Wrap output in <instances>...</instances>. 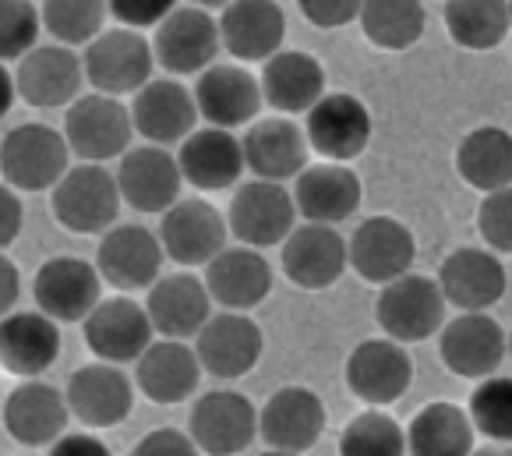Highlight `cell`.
Instances as JSON below:
<instances>
[{
	"label": "cell",
	"mask_w": 512,
	"mask_h": 456,
	"mask_svg": "<svg viewBox=\"0 0 512 456\" xmlns=\"http://www.w3.org/2000/svg\"><path fill=\"white\" fill-rule=\"evenodd\" d=\"M50 213L71 234H106L121 213V191L103 163H78L50 188Z\"/></svg>",
	"instance_id": "6da1fadb"
},
{
	"label": "cell",
	"mask_w": 512,
	"mask_h": 456,
	"mask_svg": "<svg viewBox=\"0 0 512 456\" xmlns=\"http://www.w3.org/2000/svg\"><path fill=\"white\" fill-rule=\"evenodd\" d=\"M64 142L82 163H110L121 160L131 149V114L117 96L85 92L64 114Z\"/></svg>",
	"instance_id": "7a4b0ae2"
},
{
	"label": "cell",
	"mask_w": 512,
	"mask_h": 456,
	"mask_svg": "<svg viewBox=\"0 0 512 456\" xmlns=\"http://www.w3.org/2000/svg\"><path fill=\"white\" fill-rule=\"evenodd\" d=\"M71 167V149L50 124H18L0 142V174L15 191H50Z\"/></svg>",
	"instance_id": "3957f363"
},
{
	"label": "cell",
	"mask_w": 512,
	"mask_h": 456,
	"mask_svg": "<svg viewBox=\"0 0 512 456\" xmlns=\"http://www.w3.org/2000/svg\"><path fill=\"white\" fill-rule=\"evenodd\" d=\"M152 46L135 29H103L82 57V75L103 96H131L152 78Z\"/></svg>",
	"instance_id": "277c9868"
},
{
	"label": "cell",
	"mask_w": 512,
	"mask_h": 456,
	"mask_svg": "<svg viewBox=\"0 0 512 456\" xmlns=\"http://www.w3.org/2000/svg\"><path fill=\"white\" fill-rule=\"evenodd\" d=\"M445 304L442 290L431 276L403 273L400 280L382 283V294L375 301V319L382 333L396 343H421L442 329Z\"/></svg>",
	"instance_id": "5b68a950"
},
{
	"label": "cell",
	"mask_w": 512,
	"mask_h": 456,
	"mask_svg": "<svg viewBox=\"0 0 512 456\" xmlns=\"http://www.w3.org/2000/svg\"><path fill=\"white\" fill-rule=\"evenodd\" d=\"M188 435L198 453L237 456L258 439V411L237 389H209L191 407Z\"/></svg>",
	"instance_id": "8992f818"
},
{
	"label": "cell",
	"mask_w": 512,
	"mask_h": 456,
	"mask_svg": "<svg viewBox=\"0 0 512 456\" xmlns=\"http://www.w3.org/2000/svg\"><path fill=\"white\" fill-rule=\"evenodd\" d=\"M509 340L498 319L484 312H463L438 329V358L460 379H488L505 365Z\"/></svg>",
	"instance_id": "52a82bcc"
},
{
	"label": "cell",
	"mask_w": 512,
	"mask_h": 456,
	"mask_svg": "<svg viewBox=\"0 0 512 456\" xmlns=\"http://www.w3.org/2000/svg\"><path fill=\"white\" fill-rule=\"evenodd\" d=\"M297 227L294 198L276 181H248L234 191L230 213H226V230L248 248H276L287 241V234Z\"/></svg>",
	"instance_id": "ba28073f"
},
{
	"label": "cell",
	"mask_w": 512,
	"mask_h": 456,
	"mask_svg": "<svg viewBox=\"0 0 512 456\" xmlns=\"http://www.w3.org/2000/svg\"><path fill=\"white\" fill-rule=\"evenodd\" d=\"M159 248L177 266H205L226 248V220L212 202L202 198H177L174 206L159 213Z\"/></svg>",
	"instance_id": "9c48e42d"
},
{
	"label": "cell",
	"mask_w": 512,
	"mask_h": 456,
	"mask_svg": "<svg viewBox=\"0 0 512 456\" xmlns=\"http://www.w3.org/2000/svg\"><path fill=\"white\" fill-rule=\"evenodd\" d=\"M265 333L251 315L219 312L209 315L205 326L195 333V358L202 372L216 379H241L262 361Z\"/></svg>",
	"instance_id": "30bf717a"
},
{
	"label": "cell",
	"mask_w": 512,
	"mask_h": 456,
	"mask_svg": "<svg viewBox=\"0 0 512 456\" xmlns=\"http://www.w3.org/2000/svg\"><path fill=\"white\" fill-rule=\"evenodd\" d=\"M308 149L329 163H350L371 145V110L350 92H325L308 110Z\"/></svg>",
	"instance_id": "8fae6325"
},
{
	"label": "cell",
	"mask_w": 512,
	"mask_h": 456,
	"mask_svg": "<svg viewBox=\"0 0 512 456\" xmlns=\"http://www.w3.org/2000/svg\"><path fill=\"white\" fill-rule=\"evenodd\" d=\"M163 259L166 255L159 248V237L149 227L121 223L99 237L96 273L121 294H131V290H149L163 276Z\"/></svg>",
	"instance_id": "7c38bea8"
},
{
	"label": "cell",
	"mask_w": 512,
	"mask_h": 456,
	"mask_svg": "<svg viewBox=\"0 0 512 456\" xmlns=\"http://www.w3.org/2000/svg\"><path fill=\"white\" fill-rule=\"evenodd\" d=\"M152 61L170 75H202L219 57V25L205 8H174L156 25Z\"/></svg>",
	"instance_id": "4fadbf2b"
},
{
	"label": "cell",
	"mask_w": 512,
	"mask_h": 456,
	"mask_svg": "<svg viewBox=\"0 0 512 456\" xmlns=\"http://www.w3.org/2000/svg\"><path fill=\"white\" fill-rule=\"evenodd\" d=\"M82 326L89 350L106 365H131V361H138V354L156 336L149 315H145V304H138L128 294L99 297V304L85 315Z\"/></svg>",
	"instance_id": "5bb4252c"
},
{
	"label": "cell",
	"mask_w": 512,
	"mask_h": 456,
	"mask_svg": "<svg viewBox=\"0 0 512 456\" xmlns=\"http://www.w3.org/2000/svg\"><path fill=\"white\" fill-rule=\"evenodd\" d=\"M414 230L396 216H368L347 241V266L368 283H392L414 269Z\"/></svg>",
	"instance_id": "9a60e30c"
},
{
	"label": "cell",
	"mask_w": 512,
	"mask_h": 456,
	"mask_svg": "<svg viewBox=\"0 0 512 456\" xmlns=\"http://www.w3.org/2000/svg\"><path fill=\"white\" fill-rule=\"evenodd\" d=\"M435 283L442 290L445 304H452V308H460V312H488L505 297L509 276H505L502 255L463 244V248L445 255Z\"/></svg>",
	"instance_id": "2e32d148"
},
{
	"label": "cell",
	"mask_w": 512,
	"mask_h": 456,
	"mask_svg": "<svg viewBox=\"0 0 512 456\" xmlns=\"http://www.w3.org/2000/svg\"><path fill=\"white\" fill-rule=\"evenodd\" d=\"M36 312L50 315L53 322H82L103 297V280L96 266L78 255L46 259L32 276Z\"/></svg>",
	"instance_id": "e0dca14e"
},
{
	"label": "cell",
	"mask_w": 512,
	"mask_h": 456,
	"mask_svg": "<svg viewBox=\"0 0 512 456\" xmlns=\"http://www.w3.org/2000/svg\"><path fill=\"white\" fill-rule=\"evenodd\" d=\"M414 382V361L407 347L389 336H375L350 350L347 358V389L368 407H389L407 396Z\"/></svg>",
	"instance_id": "ac0fdd59"
},
{
	"label": "cell",
	"mask_w": 512,
	"mask_h": 456,
	"mask_svg": "<svg viewBox=\"0 0 512 456\" xmlns=\"http://www.w3.org/2000/svg\"><path fill=\"white\" fill-rule=\"evenodd\" d=\"M325 432V403L308 386H283L258 411V439L279 453H308Z\"/></svg>",
	"instance_id": "d6986e66"
},
{
	"label": "cell",
	"mask_w": 512,
	"mask_h": 456,
	"mask_svg": "<svg viewBox=\"0 0 512 456\" xmlns=\"http://www.w3.org/2000/svg\"><path fill=\"white\" fill-rule=\"evenodd\" d=\"M64 400H68L71 418H78L85 428H113L131 418L135 382L128 372H121V365L92 361L68 379Z\"/></svg>",
	"instance_id": "ffe728a7"
},
{
	"label": "cell",
	"mask_w": 512,
	"mask_h": 456,
	"mask_svg": "<svg viewBox=\"0 0 512 456\" xmlns=\"http://www.w3.org/2000/svg\"><path fill=\"white\" fill-rule=\"evenodd\" d=\"M202 283L212 304H219L223 312H251L272 294L276 273L258 248L237 244V248H223L216 259L205 262Z\"/></svg>",
	"instance_id": "44dd1931"
},
{
	"label": "cell",
	"mask_w": 512,
	"mask_h": 456,
	"mask_svg": "<svg viewBox=\"0 0 512 456\" xmlns=\"http://www.w3.org/2000/svg\"><path fill=\"white\" fill-rule=\"evenodd\" d=\"M82 57L61 43L32 46L18 61L15 92L36 110L71 107L82 96Z\"/></svg>",
	"instance_id": "7402d4cb"
},
{
	"label": "cell",
	"mask_w": 512,
	"mask_h": 456,
	"mask_svg": "<svg viewBox=\"0 0 512 456\" xmlns=\"http://www.w3.org/2000/svg\"><path fill=\"white\" fill-rule=\"evenodd\" d=\"M294 209L304 216V223H322V227H339L343 220L361 209V177L347 163H308L294 177Z\"/></svg>",
	"instance_id": "603a6c76"
},
{
	"label": "cell",
	"mask_w": 512,
	"mask_h": 456,
	"mask_svg": "<svg viewBox=\"0 0 512 456\" xmlns=\"http://www.w3.org/2000/svg\"><path fill=\"white\" fill-rule=\"evenodd\" d=\"M121 202H128L138 213H166L181 198V170L174 152L163 145H131L121 156V167L113 174Z\"/></svg>",
	"instance_id": "cb8c5ba5"
},
{
	"label": "cell",
	"mask_w": 512,
	"mask_h": 456,
	"mask_svg": "<svg viewBox=\"0 0 512 456\" xmlns=\"http://www.w3.org/2000/svg\"><path fill=\"white\" fill-rule=\"evenodd\" d=\"M195 110L198 121H209L212 128L234 131L251 124L262 110V89L258 78L244 64H209L195 82Z\"/></svg>",
	"instance_id": "d4e9b609"
},
{
	"label": "cell",
	"mask_w": 512,
	"mask_h": 456,
	"mask_svg": "<svg viewBox=\"0 0 512 456\" xmlns=\"http://www.w3.org/2000/svg\"><path fill=\"white\" fill-rule=\"evenodd\" d=\"M131 128L152 145H177L195 131L198 110L188 85L177 78H149L131 99Z\"/></svg>",
	"instance_id": "484cf974"
},
{
	"label": "cell",
	"mask_w": 512,
	"mask_h": 456,
	"mask_svg": "<svg viewBox=\"0 0 512 456\" xmlns=\"http://www.w3.org/2000/svg\"><path fill=\"white\" fill-rule=\"evenodd\" d=\"M279 266L294 287L325 290L347 273V241L336 227L304 223L287 234L279 251Z\"/></svg>",
	"instance_id": "4316f807"
},
{
	"label": "cell",
	"mask_w": 512,
	"mask_h": 456,
	"mask_svg": "<svg viewBox=\"0 0 512 456\" xmlns=\"http://www.w3.org/2000/svg\"><path fill=\"white\" fill-rule=\"evenodd\" d=\"M216 25L219 46L234 61H269L287 39V15L276 0H230Z\"/></svg>",
	"instance_id": "83f0119b"
},
{
	"label": "cell",
	"mask_w": 512,
	"mask_h": 456,
	"mask_svg": "<svg viewBox=\"0 0 512 456\" xmlns=\"http://www.w3.org/2000/svg\"><path fill=\"white\" fill-rule=\"evenodd\" d=\"M68 400L43 379H22L4 400V428L25 449H43L68 432Z\"/></svg>",
	"instance_id": "f1b7e54d"
},
{
	"label": "cell",
	"mask_w": 512,
	"mask_h": 456,
	"mask_svg": "<svg viewBox=\"0 0 512 456\" xmlns=\"http://www.w3.org/2000/svg\"><path fill=\"white\" fill-rule=\"evenodd\" d=\"M241 152L244 170H251L258 181L287 184L308 167L311 149L301 124H294L290 117H262V121H251L248 135L241 138Z\"/></svg>",
	"instance_id": "f546056e"
},
{
	"label": "cell",
	"mask_w": 512,
	"mask_h": 456,
	"mask_svg": "<svg viewBox=\"0 0 512 456\" xmlns=\"http://www.w3.org/2000/svg\"><path fill=\"white\" fill-rule=\"evenodd\" d=\"M131 382L145 400L159 403V407H174V403L195 396L198 382H202V365L195 358V347H188L184 340H152L138 354Z\"/></svg>",
	"instance_id": "4dcf8cb0"
},
{
	"label": "cell",
	"mask_w": 512,
	"mask_h": 456,
	"mask_svg": "<svg viewBox=\"0 0 512 456\" xmlns=\"http://www.w3.org/2000/svg\"><path fill=\"white\" fill-rule=\"evenodd\" d=\"M61 358V329L43 312L0 315V368L15 379H39Z\"/></svg>",
	"instance_id": "1f68e13d"
},
{
	"label": "cell",
	"mask_w": 512,
	"mask_h": 456,
	"mask_svg": "<svg viewBox=\"0 0 512 456\" xmlns=\"http://www.w3.org/2000/svg\"><path fill=\"white\" fill-rule=\"evenodd\" d=\"M145 315L152 322V333L163 340H195V333L212 315V297L195 273H170L149 287Z\"/></svg>",
	"instance_id": "d6a6232c"
},
{
	"label": "cell",
	"mask_w": 512,
	"mask_h": 456,
	"mask_svg": "<svg viewBox=\"0 0 512 456\" xmlns=\"http://www.w3.org/2000/svg\"><path fill=\"white\" fill-rule=\"evenodd\" d=\"M177 170L198 191L234 188L244 174L241 138L226 128H195L184 142H177Z\"/></svg>",
	"instance_id": "836d02e7"
},
{
	"label": "cell",
	"mask_w": 512,
	"mask_h": 456,
	"mask_svg": "<svg viewBox=\"0 0 512 456\" xmlns=\"http://www.w3.org/2000/svg\"><path fill=\"white\" fill-rule=\"evenodd\" d=\"M258 89L276 114H308L325 96V68L304 50H279L265 61Z\"/></svg>",
	"instance_id": "e575fe53"
},
{
	"label": "cell",
	"mask_w": 512,
	"mask_h": 456,
	"mask_svg": "<svg viewBox=\"0 0 512 456\" xmlns=\"http://www.w3.org/2000/svg\"><path fill=\"white\" fill-rule=\"evenodd\" d=\"M403 435H407L410 456H470L477 439L467 411L449 400H435L421 407L410 428H403Z\"/></svg>",
	"instance_id": "d590c367"
},
{
	"label": "cell",
	"mask_w": 512,
	"mask_h": 456,
	"mask_svg": "<svg viewBox=\"0 0 512 456\" xmlns=\"http://www.w3.org/2000/svg\"><path fill=\"white\" fill-rule=\"evenodd\" d=\"M456 170H460L463 184L474 191H498L509 188L512 181V138L505 128L484 124L463 135L460 149H456Z\"/></svg>",
	"instance_id": "8d00e7d4"
},
{
	"label": "cell",
	"mask_w": 512,
	"mask_h": 456,
	"mask_svg": "<svg viewBox=\"0 0 512 456\" xmlns=\"http://www.w3.org/2000/svg\"><path fill=\"white\" fill-rule=\"evenodd\" d=\"M357 22L371 46L400 54L421 43L428 29V11L421 0H364Z\"/></svg>",
	"instance_id": "74e56055"
},
{
	"label": "cell",
	"mask_w": 512,
	"mask_h": 456,
	"mask_svg": "<svg viewBox=\"0 0 512 456\" xmlns=\"http://www.w3.org/2000/svg\"><path fill=\"white\" fill-rule=\"evenodd\" d=\"M512 25L509 0H445V29L463 50H495Z\"/></svg>",
	"instance_id": "f35d334b"
},
{
	"label": "cell",
	"mask_w": 512,
	"mask_h": 456,
	"mask_svg": "<svg viewBox=\"0 0 512 456\" xmlns=\"http://www.w3.org/2000/svg\"><path fill=\"white\" fill-rule=\"evenodd\" d=\"M339 456H407V435L392 414L371 407L339 432Z\"/></svg>",
	"instance_id": "ab89813d"
},
{
	"label": "cell",
	"mask_w": 512,
	"mask_h": 456,
	"mask_svg": "<svg viewBox=\"0 0 512 456\" xmlns=\"http://www.w3.org/2000/svg\"><path fill=\"white\" fill-rule=\"evenodd\" d=\"M39 22L61 46H89L106 25V0H43Z\"/></svg>",
	"instance_id": "60d3db41"
},
{
	"label": "cell",
	"mask_w": 512,
	"mask_h": 456,
	"mask_svg": "<svg viewBox=\"0 0 512 456\" xmlns=\"http://www.w3.org/2000/svg\"><path fill=\"white\" fill-rule=\"evenodd\" d=\"M474 425V432H481L484 439L502 442L509 446L512 439V382L509 375H488L477 379V389L470 393V407H463Z\"/></svg>",
	"instance_id": "b9f144b4"
},
{
	"label": "cell",
	"mask_w": 512,
	"mask_h": 456,
	"mask_svg": "<svg viewBox=\"0 0 512 456\" xmlns=\"http://www.w3.org/2000/svg\"><path fill=\"white\" fill-rule=\"evenodd\" d=\"M39 8L32 0H0V64L22 61L32 46H39Z\"/></svg>",
	"instance_id": "7bdbcfd3"
},
{
	"label": "cell",
	"mask_w": 512,
	"mask_h": 456,
	"mask_svg": "<svg viewBox=\"0 0 512 456\" xmlns=\"http://www.w3.org/2000/svg\"><path fill=\"white\" fill-rule=\"evenodd\" d=\"M477 230H481L484 244L495 255H509L512 251V191L498 188L488 191L477 209Z\"/></svg>",
	"instance_id": "ee69618b"
},
{
	"label": "cell",
	"mask_w": 512,
	"mask_h": 456,
	"mask_svg": "<svg viewBox=\"0 0 512 456\" xmlns=\"http://www.w3.org/2000/svg\"><path fill=\"white\" fill-rule=\"evenodd\" d=\"M177 8V0H106V15H113L124 29H156L170 11Z\"/></svg>",
	"instance_id": "f6af8a7d"
},
{
	"label": "cell",
	"mask_w": 512,
	"mask_h": 456,
	"mask_svg": "<svg viewBox=\"0 0 512 456\" xmlns=\"http://www.w3.org/2000/svg\"><path fill=\"white\" fill-rule=\"evenodd\" d=\"M364 0H297L301 15L318 29H343V25L357 22Z\"/></svg>",
	"instance_id": "bcb514c9"
},
{
	"label": "cell",
	"mask_w": 512,
	"mask_h": 456,
	"mask_svg": "<svg viewBox=\"0 0 512 456\" xmlns=\"http://www.w3.org/2000/svg\"><path fill=\"white\" fill-rule=\"evenodd\" d=\"M131 456H198V446L181 428H152L135 442Z\"/></svg>",
	"instance_id": "7dc6e473"
},
{
	"label": "cell",
	"mask_w": 512,
	"mask_h": 456,
	"mask_svg": "<svg viewBox=\"0 0 512 456\" xmlns=\"http://www.w3.org/2000/svg\"><path fill=\"white\" fill-rule=\"evenodd\" d=\"M25 227V206L15 188L0 184V251H8Z\"/></svg>",
	"instance_id": "c3c4849f"
},
{
	"label": "cell",
	"mask_w": 512,
	"mask_h": 456,
	"mask_svg": "<svg viewBox=\"0 0 512 456\" xmlns=\"http://www.w3.org/2000/svg\"><path fill=\"white\" fill-rule=\"evenodd\" d=\"M46 456H113L99 435L92 432H64L61 439L50 442V453Z\"/></svg>",
	"instance_id": "681fc988"
},
{
	"label": "cell",
	"mask_w": 512,
	"mask_h": 456,
	"mask_svg": "<svg viewBox=\"0 0 512 456\" xmlns=\"http://www.w3.org/2000/svg\"><path fill=\"white\" fill-rule=\"evenodd\" d=\"M18 297H22V273H18L15 262L0 251V315L15 312Z\"/></svg>",
	"instance_id": "f907efd6"
},
{
	"label": "cell",
	"mask_w": 512,
	"mask_h": 456,
	"mask_svg": "<svg viewBox=\"0 0 512 456\" xmlns=\"http://www.w3.org/2000/svg\"><path fill=\"white\" fill-rule=\"evenodd\" d=\"M15 99H18V92H15V75H11L4 64H0V117H8V110L15 107Z\"/></svg>",
	"instance_id": "816d5d0a"
},
{
	"label": "cell",
	"mask_w": 512,
	"mask_h": 456,
	"mask_svg": "<svg viewBox=\"0 0 512 456\" xmlns=\"http://www.w3.org/2000/svg\"><path fill=\"white\" fill-rule=\"evenodd\" d=\"M470 456H509V446H502V442H491V446H474V449H470Z\"/></svg>",
	"instance_id": "f5cc1de1"
},
{
	"label": "cell",
	"mask_w": 512,
	"mask_h": 456,
	"mask_svg": "<svg viewBox=\"0 0 512 456\" xmlns=\"http://www.w3.org/2000/svg\"><path fill=\"white\" fill-rule=\"evenodd\" d=\"M188 4H191V8H205V11H209V8H226L230 0H188Z\"/></svg>",
	"instance_id": "db71d44e"
},
{
	"label": "cell",
	"mask_w": 512,
	"mask_h": 456,
	"mask_svg": "<svg viewBox=\"0 0 512 456\" xmlns=\"http://www.w3.org/2000/svg\"><path fill=\"white\" fill-rule=\"evenodd\" d=\"M262 456H301V453H279V449H265Z\"/></svg>",
	"instance_id": "11a10c76"
}]
</instances>
